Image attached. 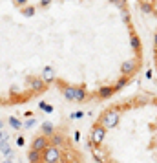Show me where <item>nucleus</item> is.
<instances>
[{
    "mask_svg": "<svg viewBox=\"0 0 157 163\" xmlns=\"http://www.w3.org/2000/svg\"><path fill=\"white\" fill-rule=\"evenodd\" d=\"M48 145H50V141L44 136H40V137H37L35 141H33V150H44Z\"/></svg>",
    "mask_w": 157,
    "mask_h": 163,
    "instance_id": "obj_1",
    "label": "nucleus"
},
{
    "mask_svg": "<svg viewBox=\"0 0 157 163\" xmlns=\"http://www.w3.org/2000/svg\"><path fill=\"white\" fill-rule=\"evenodd\" d=\"M0 152H2L4 156H11V149H9V145H8V136L4 134V137H2V141H0Z\"/></svg>",
    "mask_w": 157,
    "mask_h": 163,
    "instance_id": "obj_2",
    "label": "nucleus"
},
{
    "mask_svg": "<svg viewBox=\"0 0 157 163\" xmlns=\"http://www.w3.org/2000/svg\"><path fill=\"white\" fill-rule=\"evenodd\" d=\"M53 79H55L53 70H51V68H46V70L42 72V81H44V83H51Z\"/></svg>",
    "mask_w": 157,
    "mask_h": 163,
    "instance_id": "obj_3",
    "label": "nucleus"
},
{
    "mask_svg": "<svg viewBox=\"0 0 157 163\" xmlns=\"http://www.w3.org/2000/svg\"><path fill=\"white\" fill-rule=\"evenodd\" d=\"M44 86H46V83H44L42 79H31V88H33L35 92H40Z\"/></svg>",
    "mask_w": 157,
    "mask_h": 163,
    "instance_id": "obj_4",
    "label": "nucleus"
},
{
    "mask_svg": "<svg viewBox=\"0 0 157 163\" xmlns=\"http://www.w3.org/2000/svg\"><path fill=\"white\" fill-rule=\"evenodd\" d=\"M28 158H29V161L31 163H37L38 159H40V150H29V154H28Z\"/></svg>",
    "mask_w": 157,
    "mask_h": 163,
    "instance_id": "obj_5",
    "label": "nucleus"
},
{
    "mask_svg": "<svg viewBox=\"0 0 157 163\" xmlns=\"http://www.w3.org/2000/svg\"><path fill=\"white\" fill-rule=\"evenodd\" d=\"M42 132L46 134V136H51V134H53V125H51V123H44V125H42Z\"/></svg>",
    "mask_w": 157,
    "mask_h": 163,
    "instance_id": "obj_6",
    "label": "nucleus"
},
{
    "mask_svg": "<svg viewBox=\"0 0 157 163\" xmlns=\"http://www.w3.org/2000/svg\"><path fill=\"white\" fill-rule=\"evenodd\" d=\"M9 125H11L13 128H17V130H18V128L22 127V123H20V121H18L17 118H13V115H11V118H9Z\"/></svg>",
    "mask_w": 157,
    "mask_h": 163,
    "instance_id": "obj_7",
    "label": "nucleus"
},
{
    "mask_svg": "<svg viewBox=\"0 0 157 163\" xmlns=\"http://www.w3.org/2000/svg\"><path fill=\"white\" fill-rule=\"evenodd\" d=\"M22 13H24L26 17H29V15H33V8H26V9L22 11Z\"/></svg>",
    "mask_w": 157,
    "mask_h": 163,
    "instance_id": "obj_8",
    "label": "nucleus"
},
{
    "mask_svg": "<svg viewBox=\"0 0 157 163\" xmlns=\"http://www.w3.org/2000/svg\"><path fill=\"white\" fill-rule=\"evenodd\" d=\"M40 106H42L44 110H46V112H51V106H48L46 103H40Z\"/></svg>",
    "mask_w": 157,
    "mask_h": 163,
    "instance_id": "obj_9",
    "label": "nucleus"
},
{
    "mask_svg": "<svg viewBox=\"0 0 157 163\" xmlns=\"http://www.w3.org/2000/svg\"><path fill=\"white\" fill-rule=\"evenodd\" d=\"M33 125H35V119H29V121H28V123H26V128H31V127H33Z\"/></svg>",
    "mask_w": 157,
    "mask_h": 163,
    "instance_id": "obj_10",
    "label": "nucleus"
},
{
    "mask_svg": "<svg viewBox=\"0 0 157 163\" xmlns=\"http://www.w3.org/2000/svg\"><path fill=\"white\" fill-rule=\"evenodd\" d=\"M17 145H24V137H18L17 139Z\"/></svg>",
    "mask_w": 157,
    "mask_h": 163,
    "instance_id": "obj_11",
    "label": "nucleus"
},
{
    "mask_svg": "<svg viewBox=\"0 0 157 163\" xmlns=\"http://www.w3.org/2000/svg\"><path fill=\"white\" fill-rule=\"evenodd\" d=\"M2 163H13V161H11V156H9V158H8L6 161H2Z\"/></svg>",
    "mask_w": 157,
    "mask_h": 163,
    "instance_id": "obj_12",
    "label": "nucleus"
},
{
    "mask_svg": "<svg viewBox=\"0 0 157 163\" xmlns=\"http://www.w3.org/2000/svg\"><path fill=\"white\" fill-rule=\"evenodd\" d=\"M46 4H50V0H42V6H46Z\"/></svg>",
    "mask_w": 157,
    "mask_h": 163,
    "instance_id": "obj_13",
    "label": "nucleus"
},
{
    "mask_svg": "<svg viewBox=\"0 0 157 163\" xmlns=\"http://www.w3.org/2000/svg\"><path fill=\"white\" fill-rule=\"evenodd\" d=\"M2 128H4V121H2V119H0V130H2Z\"/></svg>",
    "mask_w": 157,
    "mask_h": 163,
    "instance_id": "obj_14",
    "label": "nucleus"
},
{
    "mask_svg": "<svg viewBox=\"0 0 157 163\" xmlns=\"http://www.w3.org/2000/svg\"><path fill=\"white\" fill-rule=\"evenodd\" d=\"M26 2V0H17V4H24Z\"/></svg>",
    "mask_w": 157,
    "mask_h": 163,
    "instance_id": "obj_15",
    "label": "nucleus"
},
{
    "mask_svg": "<svg viewBox=\"0 0 157 163\" xmlns=\"http://www.w3.org/2000/svg\"><path fill=\"white\" fill-rule=\"evenodd\" d=\"M2 137H4V134H2V130H0V141H2Z\"/></svg>",
    "mask_w": 157,
    "mask_h": 163,
    "instance_id": "obj_16",
    "label": "nucleus"
}]
</instances>
